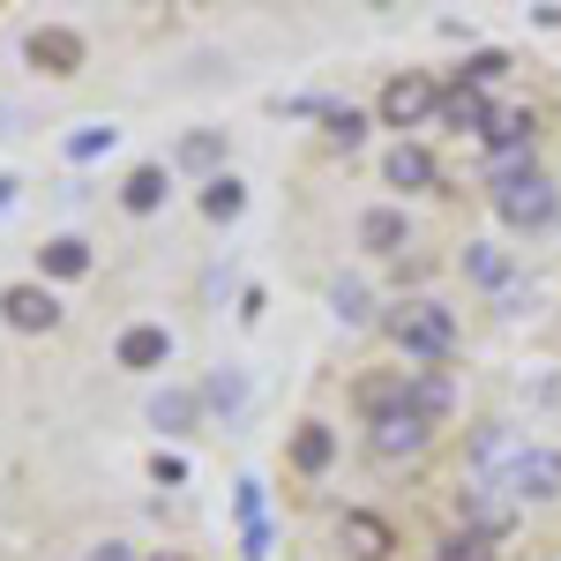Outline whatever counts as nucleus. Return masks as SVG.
Segmentation results:
<instances>
[{
    "label": "nucleus",
    "mask_w": 561,
    "mask_h": 561,
    "mask_svg": "<svg viewBox=\"0 0 561 561\" xmlns=\"http://www.w3.org/2000/svg\"><path fill=\"white\" fill-rule=\"evenodd\" d=\"M382 337L404 352V367H449V359H457V345H465V330H457V307L434 300V293L389 300Z\"/></svg>",
    "instance_id": "f257e3e1"
},
{
    "label": "nucleus",
    "mask_w": 561,
    "mask_h": 561,
    "mask_svg": "<svg viewBox=\"0 0 561 561\" xmlns=\"http://www.w3.org/2000/svg\"><path fill=\"white\" fill-rule=\"evenodd\" d=\"M486 210L502 217V232L539 240L561 225V180L547 165H510V173H486Z\"/></svg>",
    "instance_id": "f03ea898"
},
{
    "label": "nucleus",
    "mask_w": 561,
    "mask_h": 561,
    "mask_svg": "<svg viewBox=\"0 0 561 561\" xmlns=\"http://www.w3.org/2000/svg\"><path fill=\"white\" fill-rule=\"evenodd\" d=\"M442 90L427 68H404V76H389L382 98H375V128H389L397 142H412V128H434L442 121Z\"/></svg>",
    "instance_id": "7ed1b4c3"
},
{
    "label": "nucleus",
    "mask_w": 561,
    "mask_h": 561,
    "mask_svg": "<svg viewBox=\"0 0 561 561\" xmlns=\"http://www.w3.org/2000/svg\"><path fill=\"white\" fill-rule=\"evenodd\" d=\"M449 524H465V531H479V539L502 547V539L524 524V510L502 494V479H472V472H465L457 486H449Z\"/></svg>",
    "instance_id": "20e7f679"
},
{
    "label": "nucleus",
    "mask_w": 561,
    "mask_h": 561,
    "mask_svg": "<svg viewBox=\"0 0 561 561\" xmlns=\"http://www.w3.org/2000/svg\"><path fill=\"white\" fill-rule=\"evenodd\" d=\"M434 434H442V427L420 420V412L404 404V412H389V420H367V427H359V449H367L382 472H397V465H420V457H427Z\"/></svg>",
    "instance_id": "39448f33"
},
{
    "label": "nucleus",
    "mask_w": 561,
    "mask_h": 561,
    "mask_svg": "<svg viewBox=\"0 0 561 561\" xmlns=\"http://www.w3.org/2000/svg\"><path fill=\"white\" fill-rule=\"evenodd\" d=\"M502 494L517 510H561V442H524V457L502 472Z\"/></svg>",
    "instance_id": "423d86ee"
},
{
    "label": "nucleus",
    "mask_w": 561,
    "mask_h": 561,
    "mask_svg": "<svg viewBox=\"0 0 561 561\" xmlns=\"http://www.w3.org/2000/svg\"><path fill=\"white\" fill-rule=\"evenodd\" d=\"M352 248H359L367 262H404L412 248H420V225H412L404 203H367V210L352 217Z\"/></svg>",
    "instance_id": "0eeeda50"
},
{
    "label": "nucleus",
    "mask_w": 561,
    "mask_h": 561,
    "mask_svg": "<svg viewBox=\"0 0 561 561\" xmlns=\"http://www.w3.org/2000/svg\"><path fill=\"white\" fill-rule=\"evenodd\" d=\"M479 158H486V173L539 165V105H510V113H494V128L479 135Z\"/></svg>",
    "instance_id": "6e6552de"
},
{
    "label": "nucleus",
    "mask_w": 561,
    "mask_h": 561,
    "mask_svg": "<svg viewBox=\"0 0 561 561\" xmlns=\"http://www.w3.org/2000/svg\"><path fill=\"white\" fill-rule=\"evenodd\" d=\"M60 293L53 285H38V277H15V285H0V322L15 330V337H53L60 330Z\"/></svg>",
    "instance_id": "1a4fd4ad"
},
{
    "label": "nucleus",
    "mask_w": 561,
    "mask_h": 561,
    "mask_svg": "<svg viewBox=\"0 0 561 561\" xmlns=\"http://www.w3.org/2000/svg\"><path fill=\"white\" fill-rule=\"evenodd\" d=\"M382 180L397 187V203H412V195H449V173H442V158H434L420 135L382 150Z\"/></svg>",
    "instance_id": "9d476101"
},
{
    "label": "nucleus",
    "mask_w": 561,
    "mask_h": 561,
    "mask_svg": "<svg viewBox=\"0 0 561 561\" xmlns=\"http://www.w3.org/2000/svg\"><path fill=\"white\" fill-rule=\"evenodd\" d=\"M397 547H404V531L382 510H367V502L337 510V554L345 561H397Z\"/></svg>",
    "instance_id": "9b49d317"
},
{
    "label": "nucleus",
    "mask_w": 561,
    "mask_h": 561,
    "mask_svg": "<svg viewBox=\"0 0 561 561\" xmlns=\"http://www.w3.org/2000/svg\"><path fill=\"white\" fill-rule=\"evenodd\" d=\"M524 442H531V434H524L517 420H479L472 442H465V472L472 479H502L524 457Z\"/></svg>",
    "instance_id": "f8f14e48"
},
{
    "label": "nucleus",
    "mask_w": 561,
    "mask_h": 561,
    "mask_svg": "<svg viewBox=\"0 0 561 561\" xmlns=\"http://www.w3.org/2000/svg\"><path fill=\"white\" fill-rule=\"evenodd\" d=\"M457 277L486 293V300H502V293H517V248H502V240H465L457 248Z\"/></svg>",
    "instance_id": "ddd939ff"
},
{
    "label": "nucleus",
    "mask_w": 561,
    "mask_h": 561,
    "mask_svg": "<svg viewBox=\"0 0 561 561\" xmlns=\"http://www.w3.org/2000/svg\"><path fill=\"white\" fill-rule=\"evenodd\" d=\"M23 60H31L38 76H83L90 45H83V31H68V23H31V31H23Z\"/></svg>",
    "instance_id": "4468645a"
},
{
    "label": "nucleus",
    "mask_w": 561,
    "mask_h": 561,
    "mask_svg": "<svg viewBox=\"0 0 561 561\" xmlns=\"http://www.w3.org/2000/svg\"><path fill=\"white\" fill-rule=\"evenodd\" d=\"M404 397H412V412L434 420V427H449L457 420V367H404Z\"/></svg>",
    "instance_id": "2eb2a0df"
},
{
    "label": "nucleus",
    "mask_w": 561,
    "mask_h": 561,
    "mask_svg": "<svg viewBox=\"0 0 561 561\" xmlns=\"http://www.w3.org/2000/svg\"><path fill=\"white\" fill-rule=\"evenodd\" d=\"M113 367H128V375L173 367V330H165V322H128V330L113 337Z\"/></svg>",
    "instance_id": "dca6fc26"
},
{
    "label": "nucleus",
    "mask_w": 561,
    "mask_h": 561,
    "mask_svg": "<svg viewBox=\"0 0 561 561\" xmlns=\"http://www.w3.org/2000/svg\"><path fill=\"white\" fill-rule=\"evenodd\" d=\"M404 404H412V397H404V367H367V375L352 382V420H359V427L404 412Z\"/></svg>",
    "instance_id": "f3484780"
},
{
    "label": "nucleus",
    "mask_w": 561,
    "mask_h": 561,
    "mask_svg": "<svg viewBox=\"0 0 561 561\" xmlns=\"http://www.w3.org/2000/svg\"><path fill=\"white\" fill-rule=\"evenodd\" d=\"M285 465H293L300 479H322L330 465H337V427H330V420H300L293 442H285Z\"/></svg>",
    "instance_id": "a211bd4d"
},
{
    "label": "nucleus",
    "mask_w": 561,
    "mask_h": 561,
    "mask_svg": "<svg viewBox=\"0 0 561 561\" xmlns=\"http://www.w3.org/2000/svg\"><path fill=\"white\" fill-rule=\"evenodd\" d=\"M90 240L83 232H60V240H45L38 248V285H76V277H90Z\"/></svg>",
    "instance_id": "6ab92c4d"
},
{
    "label": "nucleus",
    "mask_w": 561,
    "mask_h": 561,
    "mask_svg": "<svg viewBox=\"0 0 561 561\" xmlns=\"http://www.w3.org/2000/svg\"><path fill=\"white\" fill-rule=\"evenodd\" d=\"M142 420H150L158 434H187L195 420H203V389H180V382L150 389V404H142Z\"/></svg>",
    "instance_id": "aec40b11"
},
{
    "label": "nucleus",
    "mask_w": 561,
    "mask_h": 561,
    "mask_svg": "<svg viewBox=\"0 0 561 561\" xmlns=\"http://www.w3.org/2000/svg\"><path fill=\"white\" fill-rule=\"evenodd\" d=\"M225 158H232L225 128H187V135H180V150H173V165H180V173H203V180L225 173Z\"/></svg>",
    "instance_id": "412c9836"
},
{
    "label": "nucleus",
    "mask_w": 561,
    "mask_h": 561,
    "mask_svg": "<svg viewBox=\"0 0 561 561\" xmlns=\"http://www.w3.org/2000/svg\"><path fill=\"white\" fill-rule=\"evenodd\" d=\"M165 195H173V165H135V173L121 180V210L128 217H158Z\"/></svg>",
    "instance_id": "4be33fe9"
},
{
    "label": "nucleus",
    "mask_w": 561,
    "mask_h": 561,
    "mask_svg": "<svg viewBox=\"0 0 561 561\" xmlns=\"http://www.w3.org/2000/svg\"><path fill=\"white\" fill-rule=\"evenodd\" d=\"M434 128H449V135H486L494 128V105H486V90H442V121Z\"/></svg>",
    "instance_id": "5701e85b"
},
{
    "label": "nucleus",
    "mask_w": 561,
    "mask_h": 561,
    "mask_svg": "<svg viewBox=\"0 0 561 561\" xmlns=\"http://www.w3.org/2000/svg\"><path fill=\"white\" fill-rule=\"evenodd\" d=\"M330 314H337L345 330H382V307H375V285H367V277H337V285H330Z\"/></svg>",
    "instance_id": "b1692460"
},
{
    "label": "nucleus",
    "mask_w": 561,
    "mask_h": 561,
    "mask_svg": "<svg viewBox=\"0 0 561 561\" xmlns=\"http://www.w3.org/2000/svg\"><path fill=\"white\" fill-rule=\"evenodd\" d=\"M203 412H217L225 427H240L248 420V375L240 367H217L210 382H203Z\"/></svg>",
    "instance_id": "393cba45"
},
{
    "label": "nucleus",
    "mask_w": 561,
    "mask_h": 561,
    "mask_svg": "<svg viewBox=\"0 0 561 561\" xmlns=\"http://www.w3.org/2000/svg\"><path fill=\"white\" fill-rule=\"evenodd\" d=\"M240 210H248V180L240 173L203 180V217H210V225H240Z\"/></svg>",
    "instance_id": "a878e982"
},
{
    "label": "nucleus",
    "mask_w": 561,
    "mask_h": 561,
    "mask_svg": "<svg viewBox=\"0 0 561 561\" xmlns=\"http://www.w3.org/2000/svg\"><path fill=\"white\" fill-rule=\"evenodd\" d=\"M502 76H510V53H502V45H479V53H465V60H457L449 90H486V83H502Z\"/></svg>",
    "instance_id": "bb28decb"
},
{
    "label": "nucleus",
    "mask_w": 561,
    "mask_h": 561,
    "mask_svg": "<svg viewBox=\"0 0 561 561\" xmlns=\"http://www.w3.org/2000/svg\"><path fill=\"white\" fill-rule=\"evenodd\" d=\"M427 561H502V547L479 539V531H465V524H449V531L427 547Z\"/></svg>",
    "instance_id": "cd10ccee"
},
{
    "label": "nucleus",
    "mask_w": 561,
    "mask_h": 561,
    "mask_svg": "<svg viewBox=\"0 0 561 561\" xmlns=\"http://www.w3.org/2000/svg\"><path fill=\"white\" fill-rule=\"evenodd\" d=\"M375 128V113H359V105H322V135L337 142V150H359Z\"/></svg>",
    "instance_id": "c85d7f7f"
},
{
    "label": "nucleus",
    "mask_w": 561,
    "mask_h": 561,
    "mask_svg": "<svg viewBox=\"0 0 561 561\" xmlns=\"http://www.w3.org/2000/svg\"><path fill=\"white\" fill-rule=\"evenodd\" d=\"M113 142H121V128H105V121H98V128L68 135V158H76V165H90V158H105V150H113Z\"/></svg>",
    "instance_id": "c756f323"
},
{
    "label": "nucleus",
    "mask_w": 561,
    "mask_h": 561,
    "mask_svg": "<svg viewBox=\"0 0 561 561\" xmlns=\"http://www.w3.org/2000/svg\"><path fill=\"white\" fill-rule=\"evenodd\" d=\"M270 539H277V531H270V517H262V524H240V554H248V561H270Z\"/></svg>",
    "instance_id": "7c9ffc66"
},
{
    "label": "nucleus",
    "mask_w": 561,
    "mask_h": 561,
    "mask_svg": "<svg viewBox=\"0 0 561 561\" xmlns=\"http://www.w3.org/2000/svg\"><path fill=\"white\" fill-rule=\"evenodd\" d=\"M150 472H158V486H180V479H187V457H173V449H158V465H150Z\"/></svg>",
    "instance_id": "2f4dec72"
},
{
    "label": "nucleus",
    "mask_w": 561,
    "mask_h": 561,
    "mask_svg": "<svg viewBox=\"0 0 561 561\" xmlns=\"http://www.w3.org/2000/svg\"><path fill=\"white\" fill-rule=\"evenodd\" d=\"M240 524H262V479H240Z\"/></svg>",
    "instance_id": "473e14b6"
},
{
    "label": "nucleus",
    "mask_w": 561,
    "mask_h": 561,
    "mask_svg": "<svg viewBox=\"0 0 561 561\" xmlns=\"http://www.w3.org/2000/svg\"><path fill=\"white\" fill-rule=\"evenodd\" d=\"M83 561H142V554H135L128 539H98V547H90V554H83Z\"/></svg>",
    "instance_id": "72a5a7b5"
},
{
    "label": "nucleus",
    "mask_w": 561,
    "mask_h": 561,
    "mask_svg": "<svg viewBox=\"0 0 561 561\" xmlns=\"http://www.w3.org/2000/svg\"><path fill=\"white\" fill-rule=\"evenodd\" d=\"M150 561H187V554H150Z\"/></svg>",
    "instance_id": "f704fd0d"
},
{
    "label": "nucleus",
    "mask_w": 561,
    "mask_h": 561,
    "mask_svg": "<svg viewBox=\"0 0 561 561\" xmlns=\"http://www.w3.org/2000/svg\"><path fill=\"white\" fill-rule=\"evenodd\" d=\"M0 135H8V105H0Z\"/></svg>",
    "instance_id": "c9c22d12"
}]
</instances>
